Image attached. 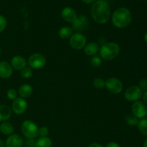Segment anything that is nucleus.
I'll return each mask as SVG.
<instances>
[{
	"label": "nucleus",
	"mask_w": 147,
	"mask_h": 147,
	"mask_svg": "<svg viewBox=\"0 0 147 147\" xmlns=\"http://www.w3.org/2000/svg\"><path fill=\"white\" fill-rule=\"evenodd\" d=\"M100 50L99 45L96 42H90L86 44L84 47V53L88 56H95Z\"/></svg>",
	"instance_id": "nucleus-16"
},
{
	"label": "nucleus",
	"mask_w": 147,
	"mask_h": 147,
	"mask_svg": "<svg viewBox=\"0 0 147 147\" xmlns=\"http://www.w3.org/2000/svg\"><path fill=\"white\" fill-rule=\"evenodd\" d=\"M7 96L9 100H14L17 98V92L13 88L9 89L7 91Z\"/></svg>",
	"instance_id": "nucleus-27"
},
{
	"label": "nucleus",
	"mask_w": 147,
	"mask_h": 147,
	"mask_svg": "<svg viewBox=\"0 0 147 147\" xmlns=\"http://www.w3.org/2000/svg\"><path fill=\"white\" fill-rule=\"evenodd\" d=\"M49 130L46 126H42L38 129V135L41 137H46L48 135Z\"/></svg>",
	"instance_id": "nucleus-28"
},
{
	"label": "nucleus",
	"mask_w": 147,
	"mask_h": 147,
	"mask_svg": "<svg viewBox=\"0 0 147 147\" xmlns=\"http://www.w3.org/2000/svg\"><path fill=\"white\" fill-rule=\"evenodd\" d=\"M27 103L24 98L21 97H17L13 101L11 105V109L13 112L17 115H22L27 111Z\"/></svg>",
	"instance_id": "nucleus-9"
},
{
	"label": "nucleus",
	"mask_w": 147,
	"mask_h": 147,
	"mask_svg": "<svg viewBox=\"0 0 147 147\" xmlns=\"http://www.w3.org/2000/svg\"><path fill=\"white\" fill-rule=\"evenodd\" d=\"M90 14L95 22L100 24H106L110 19V7L106 1L98 0L92 5Z\"/></svg>",
	"instance_id": "nucleus-1"
},
{
	"label": "nucleus",
	"mask_w": 147,
	"mask_h": 147,
	"mask_svg": "<svg viewBox=\"0 0 147 147\" xmlns=\"http://www.w3.org/2000/svg\"><path fill=\"white\" fill-rule=\"evenodd\" d=\"M103 1H105V0H103Z\"/></svg>",
	"instance_id": "nucleus-41"
},
{
	"label": "nucleus",
	"mask_w": 147,
	"mask_h": 147,
	"mask_svg": "<svg viewBox=\"0 0 147 147\" xmlns=\"http://www.w3.org/2000/svg\"><path fill=\"white\" fill-rule=\"evenodd\" d=\"M143 100L145 103V104L147 105V91L145 92L143 94Z\"/></svg>",
	"instance_id": "nucleus-35"
},
{
	"label": "nucleus",
	"mask_w": 147,
	"mask_h": 147,
	"mask_svg": "<svg viewBox=\"0 0 147 147\" xmlns=\"http://www.w3.org/2000/svg\"><path fill=\"white\" fill-rule=\"evenodd\" d=\"M105 84H106V81L103 78H96L93 80V87L97 89H101L103 88H104Z\"/></svg>",
	"instance_id": "nucleus-25"
},
{
	"label": "nucleus",
	"mask_w": 147,
	"mask_h": 147,
	"mask_svg": "<svg viewBox=\"0 0 147 147\" xmlns=\"http://www.w3.org/2000/svg\"><path fill=\"white\" fill-rule=\"evenodd\" d=\"M137 127L141 134L147 136V119H142L138 122Z\"/></svg>",
	"instance_id": "nucleus-22"
},
{
	"label": "nucleus",
	"mask_w": 147,
	"mask_h": 147,
	"mask_svg": "<svg viewBox=\"0 0 147 147\" xmlns=\"http://www.w3.org/2000/svg\"><path fill=\"white\" fill-rule=\"evenodd\" d=\"M53 143L48 137H40L36 142V147H52Z\"/></svg>",
	"instance_id": "nucleus-21"
},
{
	"label": "nucleus",
	"mask_w": 147,
	"mask_h": 147,
	"mask_svg": "<svg viewBox=\"0 0 147 147\" xmlns=\"http://www.w3.org/2000/svg\"><path fill=\"white\" fill-rule=\"evenodd\" d=\"M89 21L88 19L85 15H79L77 16V18L73 22V30L76 31L82 32L86 30L88 27Z\"/></svg>",
	"instance_id": "nucleus-11"
},
{
	"label": "nucleus",
	"mask_w": 147,
	"mask_h": 147,
	"mask_svg": "<svg viewBox=\"0 0 147 147\" xmlns=\"http://www.w3.org/2000/svg\"><path fill=\"white\" fill-rule=\"evenodd\" d=\"M28 64L32 69L38 70L42 68L45 65L46 59L42 54L34 53L29 57Z\"/></svg>",
	"instance_id": "nucleus-5"
},
{
	"label": "nucleus",
	"mask_w": 147,
	"mask_h": 147,
	"mask_svg": "<svg viewBox=\"0 0 147 147\" xmlns=\"http://www.w3.org/2000/svg\"><path fill=\"white\" fill-rule=\"evenodd\" d=\"M36 142L37 141L34 139H27V140L24 142V145L26 147H36Z\"/></svg>",
	"instance_id": "nucleus-30"
},
{
	"label": "nucleus",
	"mask_w": 147,
	"mask_h": 147,
	"mask_svg": "<svg viewBox=\"0 0 147 147\" xmlns=\"http://www.w3.org/2000/svg\"><path fill=\"white\" fill-rule=\"evenodd\" d=\"M14 131L13 125L9 122L4 121L0 124V132L4 135H11Z\"/></svg>",
	"instance_id": "nucleus-19"
},
{
	"label": "nucleus",
	"mask_w": 147,
	"mask_h": 147,
	"mask_svg": "<svg viewBox=\"0 0 147 147\" xmlns=\"http://www.w3.org/2000/svg\"><path fill=\"white\" fill-rule=\"evenodd\" d=\"M20 76L23 78H30L32 76V69L29 66H26L25 67L22 69L21 70V73H20Z\"/></svg>",
	"instance_id": "nucleus-23"
},
{
	"label": "nucleus",
	"mask_w": 147,
	"mask_h": 147,
	"mask_svg": "<svg viewBox=\"0 0 147 147\" xmlns=\"http://www.w3.org/2000/svg\"><path fill=\"white\" fill-rule=\"evenodd\" d=\"M88 147H103V146H102L101 144H100L98 143H92L88 145Z\"/></svg>",
	"instance_id": "nucleus-33"
},
{
	"label": "nucleus",
	"mask_w": 147,
	"mask_h": 147,
	"mask_svg": "<svg viewBox=\"0 0 147 147\" xmlns=\"http://www.w3.org/2000/svg\"><path fill=\"white\" fill-rule=\"evenodd\" d=\"M5 147H22L24 144V141L19 134H11L5 142Z\"/></svg>",
	"instance_id": "nucleus-12"
},
{
	"label": "nucleus",
	"mask_w": 147,
	"mask_h": 147,
	"mask_svg": "<svg viewBox=\"0 0 147 147\" xmlns=\"http://www.w3.org/2000/svg\"><path fill=\"white\" fill-rule=\"evenodd\" d=\"M100 56L105 60H112L120 53V47L116 42H106L99 50Z\"/></svg>",
	"instance_id": "nucleus-3"
},
{
	"label": "nucleus",
	"mask_w": 147,
	"mask_h": 147,
	"mask_svg": "<svg viewBox=\"0 0 147 147\" xmlns=\"http://www.w3.org/2000/svg\"><path fill=\"white\" fill-rule=\"evenodd\" d=\"M144 40H145V42L147 43V32L145 34V35H144Z\"/></svg>",
	"instance_id": "nucleus-38"
},
{
	"label": "nucleus",
	"mask_w": 147,
	"mask_h": 147,
	"mask_svg": "<svg viewBox=\"0 0 147 147\" xmlns=\"http://www.w3.org/2000/svg\"><path fill=\"white\" fill-rule=\"evenodd\" d=\"M10 64L12 68L17 70H22L27 66V60L22 56L15 55L11 58Z\"/></svg>",
	"instance_id": "nucleus-15"
},
{
	"label": "nucleus",
	"mask_w": 147,
	"mask_h": 147,
	"mask_svg": "<svg viewBox=\"0 0 147 147\" xmlns=\"http://www.w3.org/2000/svg\"><path fill=\"white\" fill-rule=\"evenodd\" d=\"M11 116V109L7 105H0V121L4 122Z\"/></svg>",
	"instance_id": "nucleus-17"
},
{
	"label": "nucleus",
	"mask_w": 147,
	"mask_h": 147,
	"mask_svg": "<svg viewBox=\"0 0 147 147\" xmlns=\"http://www.w3.org/2000/svg\"><path fill=\"white\" fill-rule=\"evenodd\" d=\"M131 22V11L125 7L117 9L112 15V23L118 28H125Z\"/></svg>",
	"instance_id": "nucleus-2"
},
{
	"label": "nucleus",
	"mask_w": 147,
	"mask_h": 147,
	"mask_svg": "<svg viewBox=\"0 0 147 147\" xmlns=\"http://www.w3.org/2000/svg\"><path fill=\"white\" fill-rule=\"evenodd\" d=\"M18 93L20 97L22 98H27L32 95L33 88L30 85L24 84L19 88Z\"/></svg>",
	"instance_id": "nucleus-18"
},
{
	"label": "nucleus",
	"mask_w": 147,
	"mask_h": 147,
	"mask_svg": "<svg viewBox=\"0 0 147 147\" xmlns=\"http://www.w3.org/2000/svg\"><path fill=\"white\" fill-rule=\"evenodd\" d=\"M61 17L65 21L67 22L73 23L77 18V14L76 11L71 7H66L62 10L61 11Z\"/></svg>",
	"instance_id": "nucleus-14"
},
{
	"label": "nucleus",
	"mask_w": 147,
	"mask_h": 147,
	"mask_svg": "<svg viewBox=\"0 0 147 147\" xmlns=\"http://www.w3.org/2000/svg\"><path fill=\"white\" fill-rule=\"evenodd\" d=\"M146 118H147V112H146Z\"/></svg>",
	"instance_id": "nucleus-40"
},
{
	"label": "nucleus",
	"mask_w": 147,
	"mask_h": 147,
	"mask_svg": "<svg viewBox=\"0 0 147 147\" xmlns=\"http://www.w3.org/2000/svg\"><path fill=\"white\" fill-rule=\"evenodd\" d=\"M13 73V68L11 64L7 61L0 62V78H9L11 76Z\"/></svg>",
	"instance_id": "nucleus-13"
},
{
	"label": "nucleus",
	"mask_w": 147,
	"mask_h": 147,
	"mask_svg": "<svg viewBox=\"0 0 147 147\" xmlns=\"http://www.w3.org/2000/svg\"><path fill=\"white\" fill-rule=\"evenodd\" d=\"M105 87L113 94H119L123 90V83L116 78H110L106 80Z\"/></svg>",
	"instance_id": "nucleus-6"
},
{
	"label": "nucleus",
	"mask_w": 147,
	"mask_h": 147,
	"mask_svg": "<svg viewBox=\"0 0 147 147\" xmlns=\"http://www.w3.org/2000/svg\"><path fill=\"white\" fill-rule=\"evenodd\" d=\"M126 121L128 125L131 126H135L138 124V119L136 116H134L133 114H129L126 116Z\"/></svg>",
	"instance_id": "nucleus-24"
},
{
	"label": "nucleus",
	"mask_w": 147,
	"mask_h": 147,
	"mask_svg": "<svg viewBox=\"0 0 147 147\" xmlns=\"http://www.w3.org/2000/svg\"><path fill=\"white\" fill-rule=\"evenodd\" d=\"M82 1L86 4H92V3H95L96 0H82Z\"/></svg>",
	"instance_id": "nucleus-34"
},
{
	"label": "nucleus",
	"mask_w": 147,
	"mask_h": 147,
	"mask_svg": "<svg viewBox=\"0 0 147 147\" xmlns=\"http://www.w3.org/2000/svg\"><path fill=\"white\" fill-rule=\"evenodd\" d=\"M132 114L137 119H143L146 116L147 109L146 106L142 101H135L131 106Z\"/></svg>",
	"instance_id": "nucleus-10"
},
{
	"label": "nucleus",
	"mask_w": 147,
	"mask_h": 147,
	"mask_svg": "<svg viewBox=\"0 0 147 147\" xmlns=\"http://www.w3.org/2000/svg\"><path fill=\"white\" fill-rule=\"evenodd\" d=\"M58 34L61 39L67 40V39H70L73 35V29L67 26H65L60 29Z\"/></svg>",
	"instance_id": "nucleus-20"
},
{
	"label": "nucleus",
	"mask_w": 147,
	"mask_h": 147,
	"mask_svg": "<svg viewBox=\"0 0 147 147\" xmlns=\"http://www.w3.org/2000/svg\"><path fill=\"white\" fill-rule=\"evenodd\" d=\"M90 64L93 67H98L101 65L102 64V60L101 57H98V56H93L90 60Z\"/></svg>",
	"instance_id": "nucleus-26"
},
{
	"label": "nucleus",
	"mask_w": 147,
	"mask_h": 147,
	"mask_svg": "<svg viewBox=\"0 0 147 147\" xmlns=\"http://www.w3.org/2000/svg\"><path fill=\"white\" fill-rule=\"evenodd\" d=\"M0 147H5V144L1 139H0Z\"/></svg>",
	"instance_id": "nucleus-36"
},
{
	"label": "nucleus",
	"mask_w": 147,
	"mask_h": 147,
	"mask_svg": "<svg viewBox=\"0 0 147 147\" xmlns=\"http://www.w3.org/2000/svg\"><path fill=\"white\" fill-rule=\"evenodd\" d=\"M106 147H121V146L117 142H109V143H108V144L106 145Z\"/></svg>",
	"instance_id": "nucleus-32"
},
{
	"label": "nucleus",
	"mask_w": 147,
	"mask_h": 147,
	"mask_svg": "<svg viewBox=\"0 0 147 147\" xmlns=\"http://www.w3.org/2000/svg\"><path fill=\"white\" fill-rule=\"evenodd\" d=\"M38 127L33 121L26 120L22 123L21 131L27 139H34L38 136Z\"/></svg>",
	"instance_id": "nucleus-4"
},
{
	"label": "nucleus",
	"mask_w": 147,
	"mask_h": 147,
	"mask_svg": "<svg viewBox=\"0 0 147 147\" xmlns=\"http://www.w3.org/2000/svg\"><path fill=\"white\" fill-rule=\"evenodd\" d=\"M70 45L74 50H81L86 45V37L81 33L73 34L70 38Z\"/></svg>",
	"instance_id": "nucleus-7"
},
{
	"label": "nucleus",
	"mask_w": 147,
	"mask_h": 147,
	"mask_svg": "<svg viewBox=\"0 0 147 147\" xmlns=\"http://www.w3.org/2000/svg\"><path fill=\"white\" fill-rule=\"evenodd\" d=\"M0 55H1V49H0Z\"/></svg>",
	"instance_id": "nucleus-39"
},
{
	"label": "nucleus",
	"mask_w": 147,
	"mask_h": 147,
	"mask_svg": "<svg viewBox=\"0 0 147 147\" xmlns=\"http://www.w3.org/2000/svg\"><path fill=\"white\" fill-rule=\"evenodd\" d=\"M139 88L142 90L147 91V78H143L139 82Z\"/></svg>",
	"instance_id": "nucleus-31"
},
{
	"label": "nucleus",
	"mask_w": 147,
	"mask_h": 147,
	"mask_svg": "<svg viewBox=\"0 0 147 147\" xmlns=\"http://www.w3.org/2000/svg\"><path fill=\"white\" fill-rule=\"evenodd\" d=\"M142 96V90L138 86H132L128 88L124 93L125 98L131 102L137 101Z\"/></svg>",
	"instance_id": "nucleus-8"
},
{
	"label": "nucleus",
	"mask_w": 147,
	"mask_h": 147,
	"mask_svg": "<svg viewBox=\"0 0 147 147\" xmlns=\"http://www.w3.org/2000/svg\"><path fill=\"white\" fill-rule=\"evenodd\" d=\"M7 27V20L3 15L0 14V33L2 32Z\"/></svg>",
	"instance_id": "nucleus-29"
},
{
	"label": "nucleus",
	"mask_w": 147,
	"mask_h": 147,
	"mask_svg": "<svg viewBox=\"0 0 147 147\" xmlns=\"http://www.w3.org/2000/svg\"><path fill=\"white\" fill-rule=\"evenodd\" d=\"M143 147H147V139H146V141H145V142H144V143Z\"/></svg>",
	"instance_id": "nucleus-37"
}]
</instances>
